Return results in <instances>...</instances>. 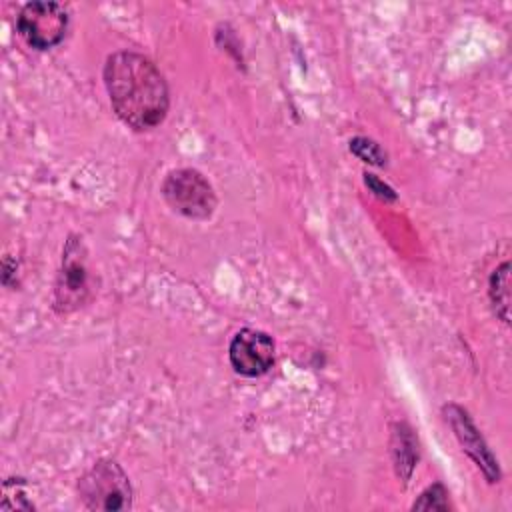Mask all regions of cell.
<instances>
[{"instance_id":"11","label":"cell","mask_w":512,"mask_h":512,"mask_svg":"<svg viewBox=\"0 0 512 512\" xmlns=\"http://www.w3.org/2000/svg\"><path fill=\"white\" fill-rule=\"evenodd\" d=\"M412 510H448V494L442 484L428 486L412 504Z\"/></svg>"},{"instance_id":"9","label":"cell","mask_w":512,"mask_h":512,"mask_svg":"<svg viewBox=\"0 0 512 512\" xmlns=\"http://www.w3.org/2000/svg\"><path fill=\"white\" fill-rule=\"evenodd\" d=\"M488 298L496 316L508 324L510 322V262L504 260L496 266L488 278Z\"/></svg>"},{"instance_id":"8","label":"cell","mask_w":512,"mask_h":512,"mask_svg":"<svg viewBox=\"0 0 512 512\" xmlns=\"http://www.w3.org/2000/svg\"><path fill=\"white\" fill-rule=\"evenodd\" d=\"M390 452L394 460V468L400 480L408 482L414 464L418 460V450H416V438L412 434V428L404 422L392 424V438H390Z\"/></svg>"},{"instance_id":"5","label":"cell","mask_w":512,"mask_h":512,"mask_svg":"<svg viewBox=\"0 0 512 512\" xmlns=\"http://www.w3.org/2000/svg\"><path fill=\"white\" fill-rule=\"evenodd\" d=\"M68 10L58 2L36 0L20 8L16 30L34 50H48L60 44L68 30Z\"/></svg>"},{"instance_id":"4","label":"cell","mask_w":512,"mask_h":512,"mask_svg":"<svg viewBox=\"0 0 512 512\" xmlns=\"http://www.w3.org/2000/svg\"><path fill=\"white\" fill-rule=\"evenodd\" d=\"M160 192L174 212L190 220L210 218L218 204L212 184L194 168H178L168 172Z\"/></svg>"},{"instance_id":"3","label":"cell","mask_w":512,"mask_h":512,"mask_svg":"<svg viewBox=\"0 0 512 512\" xmlns=\"http://www.w3.org/2000/svg\"><path fill=\"white\" fill-rule=\"evenodd\" d=\"M88 248L78 234H70L62 248V262L54 284V310L70 314L90 298Z\"/></svg>"},{"instance_id":"6","label":"cell","mask_w":512,"mask_h":512,"mask_svg":"<svg viewBox=\"0 0 512 512\" xmlns=\"http://www.w3.org/2000/svg\"><path fill=\"white\" fill-rule=\"evenodd\" d=\"M228 358L236 374L258 378L272 368L276 346L270 334L256 328H242L230 340Z\"/></svg>"},{"instance_id":"13","label":"cell","mask_w":512,"mask_h":512,"mask_svg":"<svg viewBox=\"0 0 512 512\" xmlns=\"http://www.w3.org/2000/svg\"><path fill=\"white\" fill-rule=\"evenodd\" d=\"M364 182H366V186L370 188V192H374V196H378L380 200H386V202L396 200V192H394V188H392V186H388L386 182H382L378 176L364 172Z\"/></svg>"},{"instance_id":"2","label":"cell","mask_w":512,"mask_h":512,"mask_svg":"<svg viewBox=\"0 0 512 512\" xmlns=\"http://www.w3.org/2000/svg\"><path fill=\"white\" fill-rule=\"evenodd\" d=\"M78 496L88 510L118 512L132 508L128 474L116 460L102 458L78 480Z\"/></svg>"},{"instance_id":"10","label":"cell","mask_w":512,"mask_h":512,"mask_svg":"<svg viewBox=\"0 0 512 512\" xmlns=\"http://www.w3.org/2000/svg\"><path fill=\"white\" fill-rule=\"evenodd\" d=\"M350 152L358 156L362 162H368L372 166H386L388 154L382 150V146L366 136H356L350 140Z\"/></svg>"},{"instance_id":"12","label":"cell","mask_w":512,"mask_h":512,"mask_svg":"<svg viewBox=\"0 0 512 512\" xmlns=\"http://www.w3.org/2000/svg\"><path fill=\"white\" fill-rule=\"evenodd\" d=\"M12 498H14V502L8 506L10 510H34V504L26 500L24 480L22 478H8L4 482V498H2V502L12 500Z\"/></svg>"},{"instance_id":"7","label":"cell","mask_w":512,"mask_h":512,"mask_svg":"<svg viewBox=\"0 0 512 512\" xmlns=\"http://www.w3.org/2000/svg\"><path fill=\"white\" fill-rule=\"evenodd\" d=\"M444 418L450 424V428L454 430L464 452L478 464V468L484 472L488 482H498L500 480L498 462H496L494 454L490 452L488 444L484 442V438L480 436L478 428L470 420L468 412L456 404H448V406H444Z\"/></svg>"},{"instance_id":"1","label":"cell","mask_w":512,"mask_h":512,"mask_svg":"<svg viewBox=\"0 0 512 512\" xmlns=\"http://www.w3.org/2000/svg\"><path fill=\"white\" fill-rule=\"evenodd\" d=\"M104 86L116 116L132 130H152L168 114V84L156 64L130 50L114 52L102 70Z\"/></svg>"}]
</instances>
